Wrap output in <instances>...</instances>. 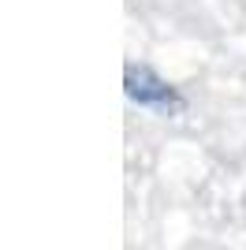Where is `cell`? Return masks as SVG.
I'll return each mask as SVG.
<instances>
[{
  "instance_id": "1",
  "label": "cell",
  "mask_w": 246,
  "mask_h": 250,
  "mask_svg": "<svg viewBox=\"0 0 246 250\" xmlns=\"http://www.w3.org/2000/svg\"><path fill=\"white\" fill-rule=\"evenodd\" d=\"M123 94H127L131 104L149 108L157 116H183L186 112V97L168 79H161L149 63H127L123 67Z\"/></svg>"
}]
</instances>
